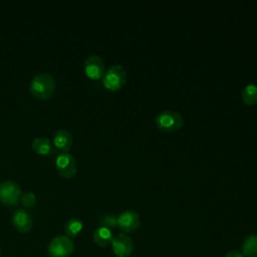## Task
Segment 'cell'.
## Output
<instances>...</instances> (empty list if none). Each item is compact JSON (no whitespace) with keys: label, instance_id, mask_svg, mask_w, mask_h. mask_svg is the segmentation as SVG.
I'll use <instances>...</instances> for the list:
<instances>
[{"label":"cell","instance_id":"15","mask_svg":"<svg viewBox=\"0 0 257 257\" xmlns=\"http://www.w3.org/2000/svg\"><path fill=\"white\" fill-rule=\"evenodd\" d=\"M83 224L82 221L77 218H70L64 225V231L67 237L73 238L76 237L82 230Z\"/></svg>","mask_w":257,"mask_h":257},{"label":"cell","instance_id":"16","mask_svg":"<svg viewBox=\"0 0 257 257\" xmlns=\"http://www.w3.org/2000/svg\"><path fill=\"white\" fill-rule=\"evenodd\" d=\"M242 99L248 105L255 104L257 102V85L254 83L247 84L243 88Z\"/></svg>","mask_w":257,"mask_h":257},{"label":"cell","instance_id":"1","mask_svg":"<svg viewBox=\"0 0 257 257\" xmlns=\"http://www.w3.org/2000/svg\"><path fill=\"white\" fill-rule=\"evenodd\" d=\"M29 89L30 92L37 98H48L55 90V80L49 73H38L32 77Z\"/></svg>","mask_w":257,"mask_h":257},{"label":"cell","instance_id":"2","mask_svg":"<svg viewBox=\"0 0 257 257\" xmlns=\"http://www.w3.org/2000/svg\"><path fill=\"white\" fill-rule=\"evenodd\" d=\"M156 125L163 132H175L182 127L183 116L175 110H163L156 116Z\"/></svg>","mask_w":257,"mask_h":257},{"label":"cell","instance_id":"19","mask_svg":"<svg viewBox=\"0 0 257 257\" xmlns=\"http://www.w3.org/2000/svg\"><path fill=\"white\" fill-rule=\"evenodd\" d=\"M224 257H244V256H243V254L241 253V251H238V250H231V251L227 252Z\"/></svg>","mask_w":257,"mask_h":257},{"label":"cell","instance_id":"12","mask_svg":"<svg viewBox=\"0 0 257 257\" xmlns=\"http://www.w3.org/2000/svg\"><path fill=\"white\" fill-rule=\"evenodd\" d=\"M92 238L96 245H98L100 247H105L111 243L113 235H112L110 229L100 226L94 230Z\"/></svg>","mask_w":257,"mask_h":257},{"label":"cell","instance_id":"18","mask_svg":"<svg viewBox=\"0 0 257 257\" xmlns=\"http://www.w3.org/2000/svg\"><path fill=\"white\" fill-rule=\"evenodd\" d=\"M20 199H21V203L26 208H30V207L34 206L35 203H36V196L32 192H25V193H23L21 195Z\"/></svg>","mask_w":257,"mask_h":257},{"label":"cell","instance_id":"6","mask_svg":"<svg viewBox=\"0 0 257 257\" xmlns=\"http://www.w3.org/2000/svg\"><path fill=\"white\" fill-rule=\"evenodd\" d=\"M55 166L58 173L65 178H71L76 173V161L68 152H60L56 156Z\"/></svg>","mask_w":257,"mask_h":257},{"label":"cell","instance_id":"10","mask_svg":"<svg viewBox=\"0 0 257 257\" xmlns=\"http://www.w3.org/2000/svg\"><path fill=\"white\" fill-rule=\"evenodd\" d=\"M12 222L15 228L21 233L29 232L33 225L31 215L25 209H16L13 212Z\"/></svg>","mask_w":257,"mask_h":257},{"label":"cell","instance_id":"9","mask_svg":"<svg viewBox=\"0 0 257 257\" xmlns=\"http://www.w3.org/2000/svg\"><path fill=\"white\" fill-rule=\"evenodd\" d=\"M84 72L91 79H99L104 74V63L100 56L89 55L84 61Z\"/></svg>","mask_w":257,"mask_h":257},{"label":"cell","instance_id":"3","mask_svg":"<svg viewBox=\"0 0 257 257\" xmlns=\"http://www.w3.org/2000/svg\"><path fill=\"white\" fill-rule=\"evenodd\" d=\"M126 80V73L123 67L119 64L109 66L102 76V84L106 89L117 90Z\"/></svg>","mask_w":257,"mask_h":257},{"label":"cell","instance_id":"7","mask_svg":"<svg viewBox=\"0 0 257 257\" xmlns=\"http://www.w3.org/2000/svg\"><path fill=\"white\" fill-rule=\"evenodd\" d=\"M140 225V216L136 211L125 210L117 216V227L124 233L136 232Z\"/></svg>","mask_w":257,"mask_h":257},{"label":"cell","instance_id":"4","mask_svg":"<svg viewBox=\"0 0 257 257\" xmlns=\"http://www.w3.org/2000/svg\"><path fill=\"white\" fill-rule=\"evenodd\" d=\"M74 249L72 240L64 235L54 237L48 245V254L51 257H67Z\"/></svg>","mask_w":257,"mask_h":257},{"label":"cell","instance_id":"14","mask_svg":"<svg viewBox=\"0 0 257 257\" xmlns=\"http://www.w3.org/2000/svg\"><path fill=\"white\" fill-rule=\"evenodd\" d=\"M31 146L33 151L38 155H48L51 152V143L49 139L45 137L35 138Z\"/></svg>","mask_w":257,"mask_h":257},{"label":"cell","instance_id":"5","mask_svg":"<svg viewBox=\"0 0 257 257\" xmlns=\"http://www.w3.org/2000/svg\"><path fill=\"white\" fill-rule=\"evenodd\" d=\"M21 197L19 185L12 180H5L0 183V201L8 206L17 204Z\"/></svg>","mask_w":257,"mask_h":257},{"label":"cell","instance_id":"8","mask_svg":"<svg viewBox=\"0 0 257 257\" xmlns=\"http://www.w3.org/2000/svg\"><path fill=\"white\" fill-rule=\"evenodd\" d=\"M112 252L116 257H128L134 251V243L131 237L125 234L113 236L111 241Z\"/></svg>","mask_w":257,"mask_h":257},{"label":"cell","instance_id":"11","mask_svg":"<svg viewBox=\"0 0 257 257\" xmlns=\"http://www.w3.org/2000/svg\"><path fill=\"white\" fill-rule=\"evenodd\" d=\"M53 144L61 152H68L73 144L71 133L65 128L57 130L53 135Z\"/></svg>","mask_w":257,"mask_h":257},{"label":"cell","instance_id":"17","mask_svg":"<svg viewBox=\"0 0 257 257\" xmlns=\"http://www.w3.org/2000/svg\"><path fill=\"white\" fill-rule=\"evenodd\" d=\"M99 224L101 227H105L108 229H113L117 227V217L112 214H106L101 216L99 220Z\"/></svg>","mask_w":257,"mask_h":257},{"label":"cell","instance_id":"13","mask_svg":"<svg viewBox=\"0 0 257 257\" xmlns=\"http://www.w3.org/2000/svg\"><path fill=\"white\" fill-rule=\"evenodd\" d=\"M241 253L244 257H257V235H248L242 243Z\"/></svg>","mask_w":257,"mask_h":257}]
</instances>
